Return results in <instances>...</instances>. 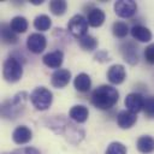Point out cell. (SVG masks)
<instances>
[{
  "label": "cell",
  "mask_w": 154,
  "mask_h": 154,
  "mask_svg": "<svg viewBox=\"0 0 154 154\" xmlns=\"http://www.w3.org/2000/svg\"><path fill=\"white\" fill-rule=\"evenodd\" d=\"M46 124L55 134L64 136L70 143H78L84 137V131L70 122L65 116H52L46 119Z\"/></svg>",
  "instance_id": "cell-1"
},
{
  "label": "cell",
  "mask_w": 154,
  "mask_h": 154,
  "mask_svg": "<svg viewBox=\"0 0 154 154\" xmlns=\"http://www.w3.org/2000/svg\"><path fill=\"white\" fill-rule=\"evenodd\" d=\"M118 99H119V93L114 87L102 84L91 93L90 102L96 108L107 111L114 107V105L118 102Z\"/></svg>",
  "instance_id": "cell-2"
},
{
  "label": "cell",
  "mask_w": 154,
  "mask_h": 154,
  "mask_svg": "<svg viewBox=\"0 0 154 154\" xmlns=\"http://www.w3.org/2000/svg\"><path fill=\"white\" fill-rule=\"evenodd\" d=\"M26 97H28V93L20 91L18 94H16L11 100L5 101L1 105V116L4 118H8V119L17 118L19 116V113H22V111L25 106Z\"/></svg>",
  "instance_id": "cell-3"
},
{
  "label": "cell",
  "mask_w": 154,
  "mask_h": 154,
  "mask_svg": "<svg viewBox=\"0 0 154 154\" xmlns=\"http://www.w3.org/2000/svg\"><path fill=\"white\" fill-rule=\"evenodd\" d=\"M30 101L37 111H46L51 107L53 101V94L46 87H37L30 94Z\"/></svg>",
  "instance_id": "cell-4"
},
{
  "label": "cell",
  "mask_w": 154,
  "mask_h": 154,
  "mask_svg": "<svg viewBox=\"0 0 154 154\" xmlns=\"http://www.w3.org/2000/svg\"><path fill=\"white\" fill-rule=\"evenodd\" d=\"M2 76L10 83L18 82L23 76V66L20 61L14 57L7 58L2 65Z\"/></svg>",
  "instance_id": "cell-5"
},
{
  "label": "cell",
  "mask_w": 154,
  "mask_h": 154,
  "mask_svg": "<svg viewBox=\"0 0 154 154\" xmlns=\"http://www.w3.org/2000/svg\"><path fill=\"white\" fill-rule=\"evenodd\" d=\"M88 25H89V23L84 16L75 14L73 17H71V19L67 23V30L72 36L81 38L87 35Z\"/></svg>",
  "instance_id": "cell-6"
},
{
  "label": "cell",
  "mask_w": 154,
  "mask_h": 154,
  "mask_svg": "<svg viewBox=\"0 0 154 154\" xmlns=\"http://www.w3.org/2000/svg\"><path fill=\"white\" fill-rule=\"evenodd\" d=\"M120 53L123 55V59L130 64V65H136L138 63V47L134 41H125L120 43L119 46Z\"/></svg>",
  "instance_id": "cell-7"
},
{
  "label": "cell",
  "mask_w": 154,
  "mask_h": 154,
  "mask_svg": "<svg viewBox=\"0 0 154 154\" xmlns=\"http://www.w3.org/2000/svg\"><path fill=\"white\" fill-rule=\"evenodd\" d=\"M137 11V4L134 0H118L114 2V12L120 18H131Z\"/></svg>",
  "instance_id": "cell-8"
},
{
  "label": "cell",
  "mask_w": 154,
  "mask_h": 154,
  "mask_svg": "<svg viewBox=\"0 0 154 154\" xmlns=\"http://www.w3.org/2000/svg\"><path fill=\"white\" fill-rule=\"evenodd\" d=\"M46 46H47V40L40 32H32L26 38V47L34 54H40L41 52H43Z\"/></svg>",
  "instance_id": "cell-9"
},
{
  "label": "cell",
  "mask_w": 154,
  "mask_h": 154,
  "mask_svg": "<svg viewBox=\"0 0 154 154\" xmlns=\"http://www.w3.org/2000/svg\"><path fill=\"white\" fill-rule=\"evenodd\" d=\"M124 103H125V107L128 111H130L132 113H138L140 111L143 109L144 97L140 93H130L126 95Z\"/></svg>",
  "instance_id": "cell-10"
},
{
  "label": "cell",
  "mask_w": 154,
  "mask_h": 154,
  "mask_svg": "<svg viewBox=\"0 0 154 154\" xmlns=\"http://www.w3.org/2000/svg\"><path fill=\"white\" fill-rule=\"evenodd\" d=\"M71 79V72L66 69H58L51 76V83L55 88H64Z\"/></svg>",
  "instance_id": "cell-11"
},
{
  "label": "cell",
  "mask_w": 154,
  "mask_h": 154,
  "mask_svg": "<svg viewBox=\"0 0 154 154\" xmlns=\"http://www.w3.org/2000/svg\"><path fill=\"white\" fill-rule=\"evenodd\" d=\"M107 78L112 84H120L124 82V79L126 78V72L123 65L120 64H114L112 66H109L108 71H107Z\"/></svg>",
  "instance_id": "cell-12"
},
{
  "label": "cell",
  "mask_w": 154,
  "mask_h": 154,
  "mask_svg": "<svg viewBox=\"0 0 154 154\" xmlns=\"http://www.w3.org/2000/svg\"><path fill=\"white\" fill-rule=\"evenodd\" d=\"M63 60H64V53L60 49H55L53 52H49V53L45 54L42 58L43 64L51 69L60 67L63 64Z\"/></svg>",
  "instance_id": "cell-13"
},
{
  "label": "cell",
  "mask_w": 154,
  "mask_h": 154,
  "mask_svg": "<svg viewBox=\"0 0 154 154\" xmlns=\"http://www.w3.org/2000/svg\"><path fill=\"white\" fill-rule=\"evenodd\" d=\"M137 122L136 113H132L128 109H123L117 116V124L120 129H130Z\"/></svg>",
  "instance_id": "cell-14"
},
{
  "label": "cell",
  "mask_w": 154,
  "mask_h": 154,
  "mask_svg": "<svg viewBox=\"0 0 154 154\" xmlns=\"http://www.w3.org/2000/svg\"><path fill=\"white\" fill-rule=\"evenodd\" d=\"M32 137V132L31 130L25 126V125H19L17 126L13 132H12V140L17 143V144H24L28 143Z\"/></svg>",
  "instance_id": "cell-15"
},
{
  "label": "cell",
  "mask_w": 154,
  "mask_h": 154,
  "mask_svg": "<svg viewBox=\"0 0 154 154\" xmlns=\"http://www.w3.org/2000/svg\"><path fill=\"white\" fill-rule=\"evenodd\" d=\"M89 111L83 105H76L69 111V118L76 123H84L88 119Z\"/></svg>",
  "instance_id": "cell-16"
},
{
  "label": "cell",
  "mask_w": 154,
  "mask_h": 154,
  "mask_svg": "<svg viewBox=\"0 0 154 154\" xmlns=\"http://www.w3.org/2000/svg\"><path fill=\"white\" fill-rule=\"evenodd\" d=\"M105 18H106L105 12L102 10H100V8H96V7L89 10L88 16H87V20H88L89 25L93 26V28L101 26L103 24V22H105Z\"/></svg>",
  "instance_id": "cell-17"
},
{
  "label": "cell",
  "mask_w": 154,
  "mask_h": 154,
  "mask_svg": "<svg viewBox=\"0 0 154 154\" xmlns=\"http://www.w3.org/2000/svg\"><path fill=\"white\" fill-rule=\"evenodd\" d=\"M131 35L135 40L140 41V42H149L152 40V32L148 28L141 25V24H137V25H134L131 28Z\"/></svg>",
  "instance_id": "cell-18"
},
{
  "label": "cell",
  "mask_w": 154,
  "mask_h": 154,
  "mask_svg": "<svg viewBox=\"0 0 154 154\" xmlns=\"http://www.w3.org/2000/svg\"><path fill=\"white\" fill-rule=\"evenodd\" d=\"M73 85H75V88H76L78 91H81V93H87V91L90 89V87H91V79H90L89 75L82 72V73H78V75L75 77V79H73Z\"/></svg>",
  "instance_id": "cell-19"
},
{
  "label": "cell",
  "mask_w": 154,
  "mask_h": 154,
  "mask_svg": "<svg viewBox=\"0 0 154 154\" xmlns=\"http://www.w3.org/2000/svg\"><path fill=\"white\" fill-rule=\"evenodd\" d=\"M137 149L143 154H149L154 150V138L149 135H143L138 137L136 142Z\"/></svg>",
  "instance_id": "cell-20"
},
{
  "label": "cell",
  "mask_w": 154,
  "mask_h": 154,
  "mask_svg": "<svg viewBox=\"0 0 154 154\" xmlns=\"http://www.w3.org/2000/svg\"><path fill=\"white\" fill-rule=\"evenodd\" d=\"M1 40L4 43H7V45L17 43L18 37H17L16 32L11 29L10 24H6V23L1 24Z\"/></svg>",
  "instance_id": "cell-21"
},
{
  "label": "cell",
  "mask_w": 154,
  "mask_h": 154,
  "mask_svg": "<svg viewBox=\"0 0 154 154\" xmlns=\"http://www.w3.org/2000/svg\"><path fill=\"white\" fill-rule=\"evenodd\" d=\"M10 26L11 29L17 34H23L28 30V20L26 18L22 17V16H16L11 19L10 22Z\"/></svg>",
  "instance_id": "cell-22"
},
{
  "label": "cell",
  "mask_w": 154,
  "mask_h": 154,
  "mask_svg": "<svg viewBox=\"0 0 154 154\" xmlns=\"http://www.w3.org/2000/svg\"><path fill=\"white\" fill-rule=\"evenodd\" d=\"M78 45H79V47L82 49L88 51V52H91V51H94L97 47V40L94 36L87 34L85 36L78 38Z\"/></svg>",
  "instance_id": "cell-23"
},
{
  "label": "cell",
  "mask_w": 154,
  "mask_h": 154,
  "mask_svg": "<svg viewBox=\"0 0 154 154\" xmlns=\"http://www.w3.org/2000/svg\"><path fill=\"white\" fill-rule=\"evenodd\" d=\"M51 25H52V20L47 14H40L34 19V26L36 30L46 31L51 28Z\"/></svg>",
  "instance_id": "cell-24"
},
{
  "label": "cell",
  "mask_w": 154,
  "mask_h": 154,
  "mask_svg": "<svg viewBox=\"0 0 154 154\" xmlns=\"http://www.w3.org/2000/svg\"><path fill=\"white\" fill-rule=\"evenodd\" d=\"M49 10L54 16H63L67 10V2L65 0H53L49 2Z\"/></svg>",
  "instance_id": "cell-25"
},
{
  "label": "cell",
  "mask_w": 154,
  "mask_h": 154,
  "mask_svg": "<svg viewBox=\"0 0 154 154\" xmlns=\"http://www.w3.org/2000/svg\"><path fill=\"white\" fill-rule=\"evenodd\" d=\"M112 32H113V35L116 37L124 38V37H126V35L129 32V26H128L126 23L120 22V20H117L112 25Z\"/></svg>",
  "instance_id": "cell-26"
},
{
  "label": "cell",
  "mask_w": 154,
  "mask_h": 154,
  "mask_svg": "<svg viewBox=\"0 0 154 154\" xmlns=\"http://www.w3.org/2000/svg\"><path fill=\"white\" fill-rule=\"evenodd\" d=\"M126 147L122 142H112L106 149L105 154H126Z\"/></svg>",
  "instance_id": "cell-27"
},
{
  "label": "cell",
  "mask_w": 154,
  "mask_h": 154,
  "mask_svg": "<svg viewBox=\"0 0 154 154\" xmlns=\"http://www.w3.org/2000/svg\"><path fill=\"white\" fill-rule=\"evenodd\" d=\"M143 111L148 118H154V96H148L144 99Z\"/></svg>",
  "instance_id": "cell-28"
},
{
  "label": "cell",
  "mask_w": 154,
  "mask_h": 154,
  "mask_svg": "<svg viewBox=\"0 0 154 154\" xmlns=\"http://www.w3.org/2000/svg\"><path fill=\"white\" fill-rule=\"evenodd\" d=\"M4 154H41L36 148L32 147H24V148H18L14 150H11L8 153H4Z\"/></svg>",
  "instance_id": "cell-29"
},
{
  "label": "cell",
  "mask_w": 154,
  "mask_h": 154,
  "mask_svg": "<svg viewBox=\"0 0 154 154\" xmlns=\"http://www.w3.org/2000/svg\"><path fill=\"white\" fill-rule=\"evenodd\" d=\"M144 59L150 65H154V43H150L144 48Z\"/></svg>",
  "instance_id": "cell-30"
},
{
  "label": "cell",
  "mask_w": 154,
  "mask_h": 154,
  "mask_svg": "<svg viewBox=\"0 0 154 154\" xmlns=\"http://www.w3.org/2000/svg\"><path fill=\"white\" fill-rule=\"evenodd\" d=\"M95 60L96 61H100V63H105V61H108L111 60V57L108 55V53L106 51H97L94 55Z\"/></svg>",
  "instance_id": "cell-31"
},
{
  "label": "cell",
  "mask_w": 154,
  "mask_h": 154,
  "mask_svg": "<svg viewBox=\"0 0 154 154\" xmlns=\"http://www.w3.org/2000/svg\"><path fill=\"white\" fill-rule=\"evenodd\" d=\"M30 2H31V4H34V5H41L43 1H42V0H40V1H38V0H31Z\"/></svg>",
  "instance_id": "cell-32"
}]
</instances>
